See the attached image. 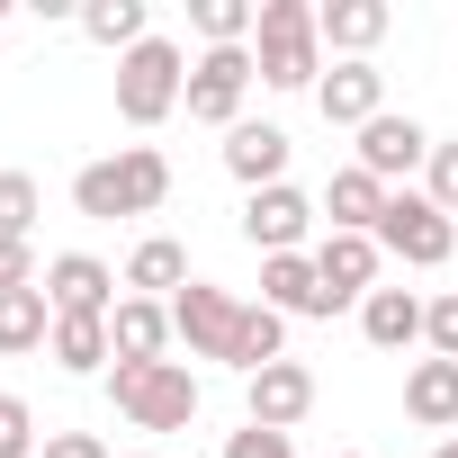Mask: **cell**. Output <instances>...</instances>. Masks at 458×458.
Returning <instances> with one entry per match:
<instances>
[{"label":"cell","instance_id":"obj_1","mask_svg":"<svg viewBox=\"0 0 458 458\" xmlns=\"http://www.w3.org/2000/svg\"><path fill=\"white\" fill-rule=\"evenodd\" d=\"M162 198H171V162H162L153 144H126L117 162H90V171L72 180V207L99 216V225H117V216H153Z\"/></svg>","mask_w":458,"mask_h":458},{"label":"cell","instance_id":"obj_2","mask_svg":"<svg viewBox=\"0 0 458 458\" xmlns=\"http://www.w3.org/2000/svg\"><path fill=\"white\" fill-rule=\"evenodd\" d=\"M252 64H261L270 90H306V81H324V28H315V0H261Z\"/></svg>","mask_w":458,"mask_h":458},{"label":"cell","instance_id":"obj_3","mask_svg":"<svg viewBox=\"0 0 458 458\" xmlns=\"http://www.w3.org/2000/svg\"><path fill=\"white\" fill-rule=\"evenodd\" d=\"M180 99H189V72H180L171 37H144L135 55H117V117L126 126H162Z\"/></svg>","mask_w":458,"mask_h":458},{"label":"cell","instance_id":"obj_4","mask_svg":"<svg viewBox=\"0 0 458 458\" xmlns=\"http://www.w3.org/2000/svg\"><path fill=\"white\" fill-rule=\"evenodd\" d=\"M108 395H117V413H126L135 431H180V422L198 413V377H189L180 360H153V369H117V377H108Z\"/></svg>","mask_w":458,"mask_h":458},{"label":"cell","instance_id":"obj_5","mask_svg":"<svg viewBox=\"0 0 458 458\" xmlns=\"http://www.w3.org/2000/svg\"><path fill=\"white\" fill-rule=\"evenodd\" d=\"M252 72H261L252 46H207V55L189 64V99H180V108H189L198 126H225V135H234V126H243V90H252Z\"/></svg>","mask_w":458,"mask_h":458},{"label":"cell","instance_id":"obj_6","mask_svg":"<svg viewBox=\"0 0 458 458\" xmlns=\"http://www.w3.org/2000/svg\"><path fill=\"white\" fill-rule=\"evenodd\" d=\"M377 252H395V261H413V270H440V261L458 252V225H449L422 189H395L386 216H377Z\"/></svg>","mask_w":458,"mask_h":458},{"label":"cell","instance_id":"obj_7","mask_svg":"<svg viewBox=\"0 0 458 458\" xmlns=\"http://www.w3.org/2000/svg\"><path fill=\"white\" fill-rule=\"evenodd\" d=\"M171 333L189 342V360H225V369H234V333H243V306L225 297V288H207V279H189V288L171 297Z\"/></svg>","mask_w":458,"mask_h":458},{"label":"cell","instance_id":"obj_8","mask_svg":"<svg viewBox=\"0 0 458 458\" xmlns=\"http://www.w3.org/2000/svg\"><path fill=\"white\" fill-rule=\"evenodd\" d=\"M315 279H324V315L360 306L377 288V234H324L315 243Z\"/></svg>","mask_w":458,"mask_h":458},{"label":"cell","instance_id":"obj_9","mask_svg":"<svg viewBox=\"0 0 458 458\" xmlns=\"http://www.w3.org/2000/svg\"><path fill=\"white\" fill-rule=\"evenodd\" d=\"M243 413H252L261 431H297V422L315 413V369H297V360H270L261 377H243Z\"/></svg>","mask_w":458,"mask_h":458},{"label":"cell","instance_id":"obj_10","mask_svg":"<svg viewBox=\"0 0 458 458\" xmlns=\"http://www.w3.org/2000/svg\"><path fill=\"white\" fill-rule=\"evenodd\" d=\"M306 225H315V198L279 180V189H252V207H243V243L279 261V252H297V243H306Z\"/></svg>","mask_w":458,"mask_h":458},{"label":"cell","instance_id":"obj_11","mask_svg":"<svg viewBox=\"0 0 458 458\" xmlns=\"http://www.w3.org/2000/svg\"><path fill=\"white\" fill-rule=\"evenodd\" d=\"M46 297H55V315H117V270L90 252H64V261H46Z\"/></svg>","mask_w":458,"mask_h":458},{"label":"cell","instance_id":"obj_12","mask_svg":"<svg viewBox=\"0 0 458 458\" xmlns=\"http://www.w3.org/2000/svg\"><path fill=\"white\" fill-rule=\"evenodd\" d=\"M377 99H386V72H377V64H333V72L315 81L324 126H369V117H386Z\"/></svg>","mask_w":458,"mask_h":458},{"label":"cell","instance_id":"obj_13","mask_svg":"<svg viewBox=\"0 0 458 458\" xmlns=\"http://www.w3.org/2000/svg\"><path fill=\"white\" fill-rule=\"evenodd\" d=\"M162 342H171V306H153V297H117V315H108V351H117V369H153Z\"/></svg>","mask_w":458,"mask_h":458},{"label":"cell","instance_id":"obj_14","mask_svg":"<svg viewBox=\"0 0 458 458\" xmlns=\"http://www.w3.org/2000/svg\"><path fill=\"white\" fill-rule=\"evenodd\" d=\"M413 162H431V135H422L413 117H369V126H360V171H369V180H395V171H413Z\"/></svg>","mask_w":458,"mask_h":458},{"label":"cell","instance_id":"obj_15","mask_svg":"<svg viewBox=\"0 0 458 458\" xmlns=\"http://www.w3.org/2000/svg\"><path fill=\"white\" fill-rule=\"evenodd\" d=\"M360 333H369L377 351H413V342H422V297H413V288H369V297H360Z\"/></svg>","mask_w":458,"mask_h":458},{"label":"cell","instance_id":"obj_16","mask_svg":"<svg viewBox=\"0 0 458 458\" xmlns=\"http://www.w3.org/2000/svg\"><path fill=\"white\" fill-rule=\"evenodd\" d=\"M386 0H324V10H315V28H324V46H342L351 64H369V46L386 37Z\"/></svg>","mask_w":458,"mask_h":458},{"label":"cell","instance_id":"obj_17","mask_svg":"<svg viewBox=\"0 0 458 458\" xmlns=\"http://www.w3.org/2000/svg\"><path fill=\"white\" fill-rule=\"evenodd\" d=\"M386 180H369L360 162L351 171H333V189H324V207H333V234H377V216H386Z\"/></svg>","mask_w":458,"mask_h":458},{"label":"cell","instance_id":"obj_18","mask_svg":"<svg viewBox=\"0 0 458 458\" xmlns=\"http://www.w3.org/2000/svg\"><path fill=\"white\" fill-rule=\"evenodd\" d=\"M225 171H234L243 189H279V171H288V135H279V126H234V135H225Z\"/></svg>","mask_w":458,"mask_h":458},{"label":"cell","instance_id":"obj_19","mask_svg":"<svg viewBox=\"0 0 458 458\" xmlns=\"http://www.w3.org/2000/svg\"><path fill=\"white\" fill-rule=\"evenodd\" d=\"M261 306H270V315H324V279H315V261H306V252L261 261Z\"/></svg>","mask_w":458,"mask_h":458},{"label":"cell","instance_id":"obj_20","mask_svg":"<svg viewBox=\"0 0 458 458\" xmlns=\"http://www.w3.org/2000/svg\"><path fill=\"white\" fill-rule=\"evenodd\" d=\"M404 413H413L422 431H449V422H458V360H413V377H404Z\"/></svg>","mask_w":458,"mask_h":458},{"label":"cell","instance_id":"obj_21","mask_svg":"<svg viewBox=\"0 0 458 458\" xmlns=\"http://www.w3.org/2000/svg\"><path fill=\"white\" fill-rule=\"evenodd\" d=\"M55 342V297H46V279L37 288H10L0 297V351H46Z\"/></svg>","mask_w":458,"mask_h":458},{"label":"cell","instance_id":"obj_22","mask_svg":"<svg viewBox=\"0 0 458 458\" xmlns=\"http://www.w3.org/2000/svg\"><path fill=\"white\" fill-rule=\"evenodd\" d=\"M126 288H144L153 306H162V297H180V288H189V252H180L171 234H144V243H135V261H126Z\"/></svg>","mask_w":458,"mask_h":458},{"label":"cell","instance_id":"obj_23","mask_svg":"<svg viewBox=\"0 0 458 458\" xmlns=\"http://www.w3.org/2000/svg\"><path fill=\"white\" fill-rule=\"evenodd\" d=\"M55 360H64L72 377H90L99 360H117V351H108V315H55Z\"/></svg>","mask_w":458,"mask_h":458},{"label":"cell","instance_id":"obj_24","mask_svg":"<svg viewBox=\"0 0 458 458\" xmlns=\"http://www.w3.org/2000/svg\"><path fill=\"white\" fill-rule=\"evenodd\" d=\"M81 37L90 46H117V55H135L153 28H144V0H90V10H81Z\"/></svg>","mask_w":458,"mask_h":458},{"label":"cell","instance_id":"obj_25","mask_svg":"<svg viewBox=\"0 0 458 458\" xmlns=\"http://www.w3.org/2000/svg\"><path fill=\"white\" fill-rule=\"evenodd\" d=\"M279 342H288V315H270V306H243V333H234V369H243V377H261L270 360H288Z\"/></svg>","mask_w":458,"mask_h":458},{"label":"cell","instance_id":"obj_26","mask_svg":"<svg viewBox=\"0 0 458 458\" xmlns=\"http://www.w3.org/2000/svg\"><path fill=\"white\" fill-rule=\"evenodd\" d=\"M189 19H198V37H207V46H243V37L261 28V10H252V0H198Z\"/></svg>","mask_w":458,"mask_h":458},{"label":"cell","instance_id":"obj_27","mask_svg":"<svg viewBox=\"0 0 458 458\" xmlns=\"http://www.w3.org/2000/svg\"><path fill=\"white\" fill-rule=\"evenodd\" d=\"M28 225H37V180L0 171V243H28Z\"/></svg>","mask_w":458,"mask_h":458},{"label":"cell","instance_id":"obj_28","mask_svg":"<svg viewBox=\"0 0 458 458\" xmlns=\"http://www.w3.org/2000/svg\"><path fill=\"white\" fill-rule=\"evenodd\" d=\"M422 342H431V360H458V288L422 306Z\"/></svg>","mask_w":458,"mask_h":458},{"label":"cell","instance_id":"obj_29","mask_svg":"<svg viewBox=\"0 0 458 458\" xmlns=\"http://www.w3.org/2000/svg\"><path fill=\"white\" fill-rule=\"evenodd\" d=\"M28 449H37V413L19 395H0V458H28Z\"/></svg>","mask_w":458,"mask_h":458},{"label":"cell","instance_id":"obj_30","mask_svg":"<svg viewBox=\"0 0 458 458\" xmlns=\"http://www.w3.org/2000/svg\"><path fill=\"white\" fill-rule=\"evenodd\" d=\"M440 216H458V144H431V189H422Z\"/></svg>","mask_w":458,"mask_h":458},{"label":"cell","instance_id":"obj_31","mask_svg":"<svg viewBox=\"0 0 458 458\" xmlns=\"http://www.w3.org/2000/svg\"><path fill=\"white\" fill-rule=\"evenodd\" d=\"M225 458H297V449H288V431H261V422H243L234 440H225Z\"/></svg>","mask_w":458,"mask_h":458},{"label":"cell","instance_id":"obj_32","mask_svg":"<svg viewBox=\"0 0 458 458\" xmlns=\"http://www.w3.org/2000/svg\"><path fill=\"white\" fill-rule=\"evenodd\" d=\"M10 288H37V252L28 243H0V297Z\"/></svg>","mask_w":458,"mask_h":458},{"label":"cell","instance_id":"obj_33","mask_svg":"<svg viewBox=\"0 0 458 458\" xmlns=\"http://www.w3.org/2000/svg\"><path fill=\"white\" fill-rule=\"evenodd\" d=\"M46 458H108V449H99L90 431H55V440H46Z\"/></svg>","mask_w":458,"mask_h":458},{"label":"cell","instance_id":"obj_34","mask_svg":"<svg viewBox=\"0 0 458 458\" xmlns=\"http://www.w3.org/2000/svg\"><path fill=\"white\" fill-rule=\"evenodd\" d=\"M431 458H458V440H440V449H431Z\"/></svg>","mask_w":458,"mask_h":458},{"label":"cell","instance_id":"obj_35","mask_svg":"<svg viewBox=\"0 0 458 458\" xmlns=\"http://www.w3.org/2000/svg\"><path fill=\"white\" fill-rule=\"evenodd\" d=\"M342 458H360V449H342Z\"/></svg>","mask_w":458,"mask_h":458}]
</instances>
